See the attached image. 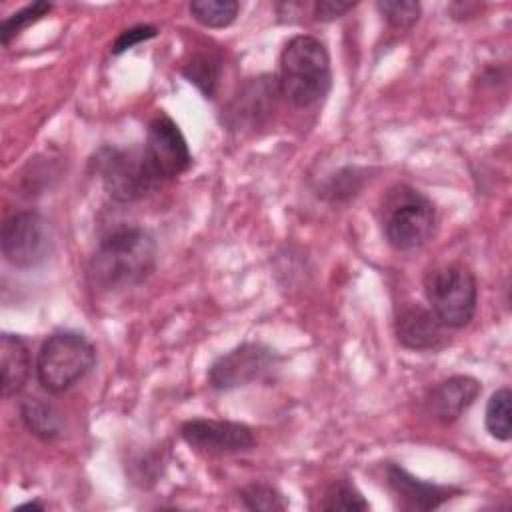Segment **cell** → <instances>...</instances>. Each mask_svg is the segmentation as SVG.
<instances>
[{"label": "cell", "mask_w": 512, "mask_h": 512, "mask_svg": "<svg viewBox=\"0 0 512 512\" xmlns=\"http://www.w3.org/2000/svg\"><path fill=\"white\" fill-rule=\"evenodd\" d=\"M156 264V242L142 228H118L100 240L88 262V280L98 290H122L144 282Z\"/></svg>", "instance_id": "1"}, {"label": "cell", "mask_w": 512, "mask_h": 512, "mask_svg": "<svg viewBox=\"0 0 512 512\" xmlns=\"http://www.w3.org/2000/svg\"><path fill=\"white\" fill-rule=\"evenodd\" d=\"M278 88L290 104L308 108L320 102L332 84L326 46L308 34L294 36L280 54Z\"/></svg>", "instance_id": "2"}, {"label": "cell", "mask_w": 512, "mask_h": 512, "mask_svg": "<svg viewBox=\"0 0 512 512\" xmlns=\"http://www.w3.org/2000/svg\"><path fill=\"white\" fill-rule=\"evenodd\" d=\"M380 222L392 248L402 252L416 250L434 234L436 208L432 200L416 188L396 184L382 198Z\"/></svg>", "instance_id": "3"}, {"label": "cell", "mask_w": 512, "mask_h": 512, "mask_svg": "<svg viewBox=\"0 0 512 512\" xmlns=\"http://www.w3.org/2000/svg\"><path fill=\"white\" fill-rule=\"evenodd\" d=\"M96 362L94 346L76 332H56L42 344L36 358L40 384L54 394L78 384Z\"/></svg>", "instance_id": "4"}, {"label": "cell", "mask_w": 512, "mask_h": 512, "mask_svg": "<svg viewBox=\"0 0 512 512\" xmlns=\"http://www.w3.org/2000/svg\"><path fill=\"white\" fill-rule=\"evenodd\" d=\"M424 292L442 326L462 328L476 312V278L464 264L454 262L432 268L424 278Z\"/></svg>", "instance_id": "5"}, {"label": "cell", "mask_w": 512, "mask_h": 512, "mask_svg": "<svg viewBox=\"0 0 512 512\" xmlns=\"http://www.w3.org/2000/svg\"><path fill=\"white\" fill-rule=\"evenodd\" d=\"M94 164L106 194L122 204L144 198L160 182L138 148H100Z\"/></svg>", "instance_id": "6"}, {"label": "cell", "mask_w": 512, "mask_h": 512, "mask_svg": "<svg viewBox=\"0 0 512 512\" xmlns=\"http://www.w3.org/2000/svg\"><path fill=\"white\" fill-rule=\"evenodd\" d=\"M52 252L48 222L34 210L6 218L2 226V254L8 264L28 270L40 266Z\"/></svg>", "instance_id": "7"}, {"label": "cell", "mask_w": 512, "mask_h": 512, "mask_svg": "<svg viewBox=\"0 0 512 512\" xmlns=\"http://www.w3.org/2000/svg\"><path fill=\"white\" fill-rule=\"evenodd\" d=\"M276 366V354L272 348L246 342L234 350L222 354L208 370V382L214 390H232L266 378Z\"/></svg>", "instance_id": "8"}, {"label": "cell", "mask_w": 512, "mask_h": 512, "mask_svg": "<svg viewBox=\"0 0 512 512\" xmlns=\"http://www.w3.org/2000/svg\"><path fill=\"white\" fill-rule=\"evenodd\" d=\"M144 156L158 180H170L184 174L192 164L186 138L178 124L166 114H158L146 132Z\"/></svg>", "instance_id": "9"}, {"label": "cell", "mask_w": 512, "mask_h": 512, "mask_svg": "<svg viewBox=\"0 0 512 512\" xmlns=\"http://www.w3.org/2000/svg\"><path fill=\"white\" fill-rule=\"evenodd\" d=\"M180 434L188 446L208 454L244 452L250 450L256 442L252 430L246 424L228 420L194 418L182 424Z\"/></svg>", "instance_id": "10"}, {"label": "cell", "mask_w": 512, "mask_h": 512, "mask_svg": "<svg viewBox=\"0 0 512 512\" xmlns=\"http://www.w3.org/2000/svg\"><path fill=\"white\" fill-rule=\"evenodd\" d=\"M480 382L472 376H450L436 384L426 400L428 412L442 424L458 420L478 398Z\"/></svg>", "instance_id": "11"}, {"label": "cell", "mask_w": 512, "mask_h": 512, "mask_svg": "<svg viewBox=\"0 0 512 512\" xmlns=\"http://www.w3.org/2000/svg\"><path fill=\"white\" fill-rule=\"evenodd\" d=\"M276 96H280V88L274 76L254 78L228 108V124L232 128L258 126L272 112Z\"/></svg>", "instance_id": "12"}, {"label": "cell", "mask_w": 512, "mask_h": 512, "mask_svg": "<svg viewBox=\"0 0 512 512\" xmlns=\"http://www.w3.org/2000/svg\"><path fill=\"white\" fill-rule=\"evenodd\" d=\"M386 482L396 498L410 510H434L454 494V488L422 482L398 464H388Z\"/></svg>", "instance_id": "13"}, {"label": "cell", "mask_w": 512, "mask_h": 512, "mask_svg": "<svg viewBox=\"0 0 512 512\" xmlns=\"http://www.w3.org/2000/svg\"><path fill=\"white\" fill-rule=\"evenodd\" d=\"M396 336L408 350H434L442 342V324L432 310L414 304L398 314Z\"/></svg>", "instance_id": "14"}, {"label": "cell", "mask_w": 512, "mask_h": 512, "mask_svg": "<svg viewBox=\"0 0 512 512\" xmlns=\"http://www.w3.org/2000/svg\"><path fill=\"white\" fill-rule=\"evenodd\" d=\"M0 372L4 396L18 394L28 380L30 352L26 342L16 334L4 332L0 338Z\"/></svg>", "instance_id": "15"}, {"label": "cell", "mask_w": 512, "mask_h": 512, "mask_svg": "<svg viewBox=\"0 0 512 512\" xmlns=\"http://www.w3.org/2000/svg\"><path fill=\"white\" fill-rule=\"evenodd\" d=\"M20 412L24 424L32 434L44 440H52L60 434V416L50 404L38 398H26L20 406Z\"/></svg>", "instance_id": "16"}, {"label": "cell", "mask_w": 512, "mask_h": 512, "mask_svg": "<svg viewBox=\"0 0 512 512\" xmlns=\"http://www.w3.org/2000/svg\"><path fill=\"white\" fill-rule=\"evenodd\" d=\"M240 4L234 0H196L190 2V14L202 26L226 28L238 16Z\"/></svg>", "instance_id": "17"}, {"label": "cell", "mask_w": 512, "mask_h": 512, "mask_svg": "<svg viewBox=\"0 0 512 512\" xmlns=\"http://www.w3.org/2000/svg\"><path fill=\"white\" fill-rule=\"evenodd\" d=\"M510 406H512V394L508 388L496 390L488 404H486V430L496 440H510L512 436V424H510Z\"/></svg>", "instance_id": "18"}, {"label": "cell", "mask_w": 512, "mask_h": 512, "mask_svg": "<svg viewBox=\"0 0 512 512\" xmlns=\"http://www.w3.org/2000/svg\"><path fill=\"white\" fill-rule=\"evenodd\" d=\"M322 510H344V512H364L370 508V504L364 500V496L358 492V488L348 480H336L324 496V502L320 504Z\"/></svg>", "instance_id": "19"}, {"label": "cell", "mask_w": 512, "mask_h": 512, "mask_svg": "<svg viewBox=\"0 0 512 512\" xmlns=\"http://www.w3.org/2000/svg\"><path fill=\"white\" fill-rule=\"evenodd\" d=\"M184 76L196 84L208 98L214 94L218 76H220V60L212 54H198L184 68Z\"/></svg>", "instance_id": "20"}, {"label": "cell", "mask_w": 512, "mask_h": 512, "mask_svg": "<svg viewBox=\"0 0 512 512\" xmlns=\"http://www.w3.org/2000/svg\"><path fill=\"white\" fill-rule=\"evenodd\" d=\"M240 498L248 510H262V512H274L284 510L286 502L282 500V494L268 486V484H248L240 490Z\"/></svg>", "instance_id": "21"}, {"label": "cell", "mask_w": 512, "mask_h": 512, "mask_svg": "<svg viewBox=\"0 0 512 512\" xmlns=\"http://www.w3.org/2000/svg\"><path fill=\"white\" fill-rule=\"evenodd\" d=\"M50 10H52V4H50V2H34V4L24 6L22 10L14 12L12 16H8V18L0 24V38H2V44H8L14 36L20 34L22 28H26L28 24H32V22H36L38 18L46 16Z\"/></svg>", "instance_id": "22"}, {"label": "cell", "mask_w": 512, "mask_h": 512, "mask_svg": "<svg viewBox=\"0 0 512 512\" xmlns=\"http://www.w3.org/2000/svg\"><path fill=\"white\" fill-rule=\"evenodd\" d=\"M376 6L394 28H410L420 16V4L414 0H384Z\"/></svg>", "instance_id": "23"}, {"label": "cell", "mask_w": 512, "mask_h": 512, "mask_svg": "<svg viewBox=\"0 0 512 512\" xmlns=\"http://www.w3.org/2000/svg\"><path fill=\"white\" fill-rule=\"evenodd\" d=\"M154 36H156V28L150 26V24L132 26V28L124 30V32L116 38V42H114V46H112V52H114V54H122V52L130 50L132 46H136V44H140V42H144V40H148V38H154Z\"/></svg>", "instance_id": "24"}, {"label": "cell", "mask_w": 512, "mask_h": 512, "mask_svg": "<svg viewBox=\"0 0 512 512\" xmlns=\"http://www.w3.org/2000/svg\"><path fill=\"white\" fill-rule=\"evenodd\" d=\"M354 2H342V0H320L314 4V14L318 20H334L344 16L348 10H352Z\"/></svg>", "instance_id": "25"}, {"label": "cell", "mask_w": 512, "mask_h": 512, "mask_svg": "<svg viewBox=\"0 0 512 512\" xmlns=\"http://www.w3.org/2000/svg\"><path fill=\"white\" fill-rule=\"evenodd\" d=\"M26 508H32V510H42L44 506H42V504H38V502H26V504L18 506V510H26Z\"/></svg>", "instance_id": "26"}]
</instances>
